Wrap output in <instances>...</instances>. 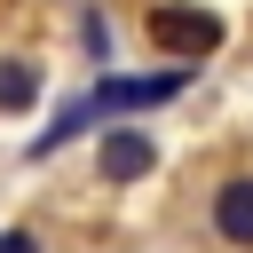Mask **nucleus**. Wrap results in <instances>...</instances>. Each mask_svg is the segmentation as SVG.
Returning a JSON list of instances; mask_svg holds the SVG:
<instances>
[{
    "instance_id": "nucleus-5",
    "label": "nucleus",
    "mask_w": 253,
    "mask_h": 253,
    "mask_svg": "<svg viewBox=\"0 0 253 253\" xmlns=\"http://www.w3.org/2000/svg\"><path fill=\"white\" fill-rule=\"evenodd\" d=\"M0 253H40V237L32 229H0Z\"/></svg>"
},
{
    "instance_id": "nucleus-3",
    "label": "nucleus",
    "mask_w": 253,
    "mask_h": 253,
    "mask_svg": "<svg viewBox=\"0 0 253 253\" xmlns=\"http://www.w3.org/2000/svg\"><path fill=\"white\" fill-rule=\"evenodd\" d=\"M150 158H158V142H150L142 126H111L95 166H103V182H142V174H150Z\"/></svg>"
},
{
    "instance_id": "nucleus-1",
    "label": "nucleus",
    "mask_w": 253,
    "mask_h": 253,
    "mask_svg": "<svg viewBox=\"0 0 253 253\" xmlns=\"http://www.w3.org/2000/svg\"><path fill=\"white\" fill-rule=\"evenodd\" d=\"M142 32H150V47H158L174 71H198V63L221 47V16H213V8H190V0H150V8H142Z\"/></svg>"
},
{
    "instance_id": "nucleus-2",
    "label": "nucleus",
    "mask_w": 253,
    "mask_h": 253,
    "mask_svg": "<svg viewBox=\"0 0 253 253\" xmlns=\"http://www.w3.org/2000/svg\"><path fill=\"white\" fill-rule=\"evenodd\" d=\"M213 237L229 253H253V174H229L213 190Z\"/></svg>"
},
{
    "instance_id": "nucleus-4",
    "label": "nucleus",
    "mask_w": 253,
    "mask_h": 253,
    "mask_svg": "<svg viewBox=\"0 0 253 253\" xmlns=\"http://www.w3.org/2000/svg\"><path fill=\"white\" fill-rule=\"evenodd\" d=\"M40 95V63H24V55H8L0 63V111H24Z\"/></svg>"
}]
</instances>
